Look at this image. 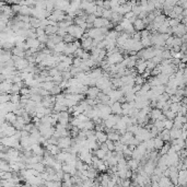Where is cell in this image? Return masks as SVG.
<instances>
[{"label": "cell", "mask_w": 187, "mask_h": 187, "mask_svg": "<svg viewBox=\"0 0 187 187\" xmlns=\"http://www.w3.org/2000/svg\"><path fill=\"white\" fill-rule=\"evenodd\" d=\"M154 170H156V166H154V163L152 160H149L145 164V167H143V171L148 174V175H151L152 173H154Z\"/></svg>", "instance_id": "cell-6"}, {"label": "cell", "mask_w": 187, "mask_h": 187, "mask_svg": "<svg viewBox=\"0 0 187 187\" xmlns=\"http://www.w3.org/2000/svg\"><path fill=\"white\" fill-rule=\"evenodd\" d=\"M84 53H85V51H84L82 47H81V48H79V49H77V51L74 52L73 56H74V57H78V58H82V56H83V54H84Z\"/></svg>", "instance_id": "cell-42"}, {"label": "cell", "mask_w": 187, "mask_h": 187, "mask_svg": "<svg viewBox=\"0 0 187 187\" xmlns=\"http://www.w3.org/2000/svg\"><path fill=\"white\" fill-rule=\"evenodd\" d=\"M83 62V59L82 58H78V57H74L73 58V67H80L82 65Z\"/></svg>", "instance_id": "cell-41"}, {"label": "cell", "mask_w": 187, "mask_h": 187, "mask_svg": "<svg viewBox=\"0 0 187 187\" xmlns=\"http://www.w3.org/2000/svg\"><path fill=\"white\" fill-rule=\"evenodd\" d=\"M106 145L109 147V150L112 151V152H114L115 151V142L112 140H107L106 141Z\"/></svg>", "instance_id": "cell-46"}, {"label": "cell", "mask_w": 187, "mask_h": 187, "mask_svg": "<svg viewBox=\"0 0 187 187\" xmlns=\"http://www.w3.org/2000/svg\"><path fill=\"white\" fill-rule=\"evenodd\" d=\"M107 138H109V140H112L114 141V142H117V141L120 140V138H121V136L116 131V130H113V131H111V132H107Z\"/></svg>", "instance_id": "cell-12"}, {"label": "cell", "mask_w": 187, "mask_h": 187, "mask_svg": "<svg viewBox=\"0 0 187 187\" xmlns=\"http://www.w3.org/2000/svg\"><path fill=\"white\" fill-rule=\"evenodd\" d=\"M11 88H12V83H9L7 82V81L1 82V84H0V91H1V93L11 94Z\"/></svg>", "instance_id": "cell-9"}, {"label": "cell", "mask_w": 187, "mask_h": 187, "mask_svg": "<svg viewBox=\"0 0 187 187\" xmlns=\"http://www.w3.org/2000/svg\"><path fill=\"white\" fill-rule=\"evenodd\" d=\"M12 55L13 56H18V57H22V58H25V51L23 48H20V47H14L12 51Z\"/></svg>", "instance_id": "cell-14"}, {"label": "cell", "mask_w": 187, "mask_h": 187, "mask_svg": "<svg viewBox=\"0 0 187 187\" xmlns=\"http://www.w3.org/2000/svg\"><path fill=\"white\" fill-rule=\"evenodd\" d=\"M26 44H27V46L30 47V48H37L38 49V47L41 46V43H40V41L37 38H27L26 40Z\"/></svg>", "instance_id": "cell-11"}, {"label": "cell", "mask_w": 187, "mask_h": 187, "mask_svg": "<svg viewBox=\"0 0 187 187\" xmlns=\"http://www.w3.org/2000/svg\"><path fill=\"white\" fill-rule=\"evenodd\" d=\"M47 187H62L61 182H55V181H48L45 184Z\"/></svg>", "instance_id": "cell-32"}, {"label": "cell", "mask_w": 187, "mask_h": 187, "mask_svg": "<svg viewBox=\"0 0 187 187\" xmlns=\"http://www.w3.org/2000/svg\"><path fill=\"white\" fill-rule=\"evenodd\" d=\"M100 149H102V150L103 151H105V152H106V153H107V152H109V147H107V145H106V142H104V143H101V145H100Z\"/></svg>", "instance_id": "cell-50"}, {"label": "cell", "mask_w": 187, "mask_h": 187, "mask_svg": "<svg viewBox=\"0 0 187 187\" xmlns=\"http://www.w3.org/2000/svg\"><path fill=\"white\" fill-rule=\"evenodd\" d=\"M78 105V102L74 100H67L66 99V106L67 107H74Z\"/></svg>", "instance_id": "cell-40"}, {"label": "cell", "mask_w": 187, "mask_h": 187, "mask_svg": "<svg viewBox=\"0 0 187 187\" xmlns=\"http://www.w3.org/2000/svg\"><path fill=\"white\" fill-rule=\"evenodd\" d=\"M100 187H104V186H102V185H101V186H100Z\"/></svg>", "instance_id": "cell-52"}, {"label": "cell", "mask_w": 187, "mask_h": 187, "mask_svg": "<svg viewBox=\"0 0 187 187\" xmlns=\"http://www.w3.org/2000/svg\"><path fill=\"white\" fill-rule=\"evenodd\" d=\"M32 151L34 153V156H44V153H45V149L42 148L41 145H32Z\"/></svg>", "instance_id": "cell-10"}, {"label": "cell", "mask_w": 187, "mask_h": 187, "mask_svg": "<svg viewBox=\"0 0 187 187\" xmlns=\"http://www.w3.org/2000/svg\"><path fill=\"white\" fill-rule=\"evenodd\" d=\"M181 106H182V104L181 103H172L171 105H170V111H172V112H174L175 114H177L178 111H179V109H181Z\"/></svg>", "instance_id": "cell-29"}, {"label": "cell", "mask_w": 187, "mask_h": 187, "mask_svg": "<svg viewBox=\"0 0 187 187\" xmlns=\"http://www.w3.org/2000/svg\"><path fill=\"white\" fill-rule=\"evenodd\" d=\"M37 40L40 41V43H41V44H46L47 42L49 41V38H48V35H43V36L37 37Z\"/></svg>", "instance_id": "cell-47"}, {"label": "cell", "mask_w": 187, "mask_h": 187, "mask_svg": "<svg viewBox=\"0 0 187 187\" xmlns=\"http://www.w3.org/2000/svg\"><path fill=\"white\" fill-rule=\"evenodd\" d=\"M84 130H95V123L93 120H89L88 123H85Z\"/></svg>", "instance_id": "cell-36"}, {"label": "cell", "mask_w": 187, "mask_h": 187, "mask_svg": "<svg viewBox=\"0 0 187 187\" xmlns=\"http://www.w3.org/2000/svg\"><path fill=\"white\" fill-rule=\"evenodd\" d=\"M182 129H176V128H173L172 130H170V135H171V140H175V139H179L182 137Z\"/></svg>", "instance_id": "cell-15"}, {"label": "cell", "mask_w": 187, "mask_h": 187, "mask_svg": "<svg viewBox=\"0 0 187 187\" xmlns=\"http://www.w3.org/2000/svg\"><path fill=\"white\" fill-rule=\"evenodd\" d=\"M81 47L87 52V51H92V44H93V38L91 37H82L81 38Z\"/></svg>", "instance_id": "cell-4"}, {"label": "cell", "mask_w": 187, "mask_h": 187, "mask_svg": "<svg viewBox=\"0 0 187 187\" xmlns=\"http://www.w3.org/2000/svg\"><path fill=\"white\" fill-rule=\"evenodd\" d=\"M171 185V179L166 176H162L161 179L159 181V186L160 187H170Z\"/></svg>", "instance_id": "cell-18"}, {"label": "cell", "mask_w": 187, "mask_h": 187, "mask_svg": "<svg viewBox=\"0 0 187 187\" xmlns=\"http://www.w3.org/2000/svg\"><path fill=\"white\" fill-rule=\"evenodd\" d=\"M36 35H37V37L43 36V35H46L45 30H44V29H42V27H38V29H36Z\"/></svg>", "instance_id": "cell-49"}, {"label": "cell", "mask_w": 187, "mask_h": 187, "mask_svg": "<svg viewBox=\"0 0 187 187\" xmlns=\"http://www.w3.org/2000/svg\"><path fill=\"white\" fill-rule=\"evenodd\" d=\"M30 24H31V26L33 27V29H38V27H41V20H40V19H36V18L31 16Z\"/></svg>", "instance_id": "cell-25"}, {"label": "cell", "mask_w": 187, "mask_h": 187, "mask_svg": "<svg viewBox=\"0 0 187 187\" xmlns=\"http://www.w3.org/2000/svg\"><path fill=\"white\" fill-rule=\"evenodd\" d=\"M145 145V148H147V151L150 153V152H152V150L154 149V138L153 139H150V140H147L143 142Z\"/></svg>", "instance_id": "cell-22"}, {"label": "cell", "mask_w": 187, "mask_h": 187, "mask_svg": "<svg viewBox=\"0 0 187 187\" xmlns=\"http://www.w3.org/2000/svg\"><path fill=\"white\" fill-rule=\"evenodd\" d=\"M74 41H77V40H76L72 35H69V34H67V35H65V36H63V43H66V44H71V43H73Z\"/></svg>", "instance_id": "cell-35"}, {"label": "cell", "mask_w": 187, "mask_h": 187, "mask_svg": "<svg viewBox=\"0 0 187 187\" xmlns=\"http://www.w3.org/2000/svg\"><path fill=\"white\" fill-rule=\"evenodd\" d=\"M158 79H159V81H160V83H161L162 85H165V84H167L169 81H170V77L166 76V74H163V73L159 74V76H158Z\"/></svg>", "instance_id": "cell-26"}, {"label": "cell", "mask_w": 187, "mask_h": 187, "mask_svg": "<svg viewBox=\"0 0 187 187\" xmlns=\"http://www.w3.org/2000/svg\"><path fill=\"white\" fill-rule=\"evenodd\" d=\"M135 83L137 84V85H141V87H142V85L145 83V79H143L141 76H139V74H138V76L135 78Z\"/></svg>", "instance_id": "cell-39"}, {"label": "cell", "mask_w": 187, "mask_h": 187, "mask_svg": "<svg viewBox=\"0 0 187 187\" xmlns=\"http://www.w3.org/2000/svg\"><path fill=\"white\" fill-rule=\"evenodd\" d=\"M164 145V141L162 140L160 137H156L154 138V149H158V150H161Z\"/></svg>", "instance_id": "cell-24"}, {"label": "cell", "mask_w": 187, "mask_h": 187, "mask_svg": "<svg viewBox=\"0 0 187 187\" xmlns=\"http://www.w3.org/2000/svg\"><path fill=\"white\" fill-rule=\"evenodd\" d=\"M173 11L176 13L177 16H182L183 13H184V9H183L182 7H179V5H177L173 8Z\"/></svg>", "instance_id": "cell-44"}, {"label": "cell", "mask_w": 187, "mask_h": 187, "mask_svg": "<svg viewBox=\"0 0 187 187\" xmlns=\"http://www.w3.org/2000/svg\"><path fill=\"white\" fill-rule=\"evenodd\" d=\"M111 107H112V112L114 115H119V116L123 115V107L119 102H115Z\"/></svg>", "instance_id": "cell-7"}, {"label": "cell", "mask_w": 187, "mask_h": 187, "mask_svg": "<svg viewBox=\"0 0 187 187\" xmlns=\"http://www.w3.org/2000/svg\"><path fill=\"white\" fill-rule=\"evenodd\" d=\"M35 9H37V10H46V1H37Z\"/></svg>", "instance_id": "cell-34"}, {"label": "cell", "mask_w": 187, "mask_h": 187, "mask_svg": "<svg viewBox=\"0 0 187 187\" xmlns=\"http://www.w3.org/2000/svg\"><path fill=\"white\" fill-rule=\"evenodd\" d=\"M96 7H104V1H95Z\"/></svg>", "instance_id": "cell-51"}, {"label": "cell", "mask_w": 187, "mask_h": 187, "mask_svg": "<svg viewBox=\"0 0 187 187\" xmlns=\"http://www.w3.org/2000/svg\"><path fill=\"white\" fill-rule=\"evenodd\" d=\"M162 114H163V112H162L161 109H153L152 111H151V119L153 120V121H156V120H158L160 117L162 116Z\"/></svg>", "instance_id": "cell-16"}, {"label": "cell", "mask_w": 187, "mask_h": 187, "mask_svg": "<svg viewBox=\"0 0 187 187\" xmlns=\"http://www.w3.org/2000/svg\"><path fill=\"white\" fill-rule=\"evenodd\" d=\"M48 69V72H49V76H52V77H55L56 74H58V73H60V71L58 70L56 67L54 68H47Z\"/></svg>", "instance_id": "cell-43"}, {"label": "cell", "mask_w": 187, "mask_h": 187, "mask_svg": "<svg viewBox=\"0 0 187 187\" xmlns=\"http://www.w3.org/2000/svg\"><path fill=\"white\" fill-rule=\"evenodd\" d=\"M0 102H1V104H5V103H8V102H11V94L1 93V95H0Z\"/></svg>", "instance_id": "cell-27"}, {"label": "cell", "mask_w": 187, "mask_h": 187, "mask_svg": "<svg viewBox=\"0 0 187 187\" xmlns=\"http://www.w3.org/2000/svg\"><path fill=\"white\" fill-rule=\"evenodd\" d=\"M106 152L105 151H103L102 149H98V150H95V152H94V156H96V158H99L100 160H105L106 159Z\"/></svg>", "instance_id": "cell-23"}, {"label": "cell", "mask_w": 187, "mask_h": 187, "mask_svg": "<svg viewBox=\"0 0 187 187\" xmlns=\"http://www.w3.org/2000/svg\"><path fill=\"white\" fill-rule=\"evenodd\" d=\"M66 46H67V44L66 43H59L57 44L56 46H55V49H54V53H57V54H63L65 52V49H66Z\"/></svg>", "instance_id": "cell-19"}, {"label": "cell", "mask_w": 187, "mask_h": 187, "mask_svg": "<svg viewBox=\"0 0 187 187\" xmlns=\"http://www.w3.org/2000/svg\"><path fill=\"white\" fill-rule=\"evenodd\" d=\"M106 59H107V62H109V65H118V63L123 62L124 56L121 55V53H114L111 56H109Z\"/></svg>", "instance_id": "cell-1"}, {"label": "cell", "mask_w": 187, "mask_h": 187, "mask_svg": "<svg viewBox=\"0 0 187 187\" xmlns=\"http://www.w3.org/2000/svg\"><path fill=\"white\" fill-rule=\"evenodd\" d=\"M11 102L13 104H18L21 102V95L20 94H11Z\"/></svg>", "instance_id": "cell-37"}, {"label": "cell", "mask_w": 187, "mask_h": 187, "mask_svg": "<svg viewBox=\"0 0 187 187\" xmlns=\"http://www.w3.org/2000/svg\"><path fill=\"white\" fill-rule=\"evenodd\" d=\"M134 27H135L136 32H142L143 30H145V24L143 23V21L141 19H137V20L134 22Z\"/></svg>", "instance_id": "cell-8"}, {"label": "cell", "mask_w": 187, "mask_h": 187, "mask_svg": "<svg viewBox=\"0 0 187 187\" xmlns=\"http://www.w3.org/2000/svg\"><path fill=\"white\" fill-rule=\"evenodd\" d=\"M0 169L3 172H12V167H11L10 163L8 161H5V160H1V162H0Z\"/></svg>", "instance_id": "cell-17"}, {"label": "cell", "mask_w": 187, "mask_h": 187, "mask_svg": "<svg viewBox=\"0 0 187 187\" xmlns=\"http://www.w3.org/2000/svg\"><path fill=\"white\" fill-rule=\"evenodd\" d=\"M125 98H126V101L128 103H131V102H135L136 101V94L134 92H129V93L125 94Z\"/></svg>", "instance_id": "cell-31"}, {"label": "cell", "mask_w": 187, "mask_h": 187, "mask_svg": "<svg viewBox=\"0 0 187 187\" xmlns=\"http://www.w3.org/2000/svg\"><path fill=\"white\" fill-rule=\"evenodd\" d=\"M172 29H173V33L176 35V37L182 38L184 35H186V25L184 23H181L176 27H172Z\"/></svg>", "instance_id": "cell-3"}, {"label": "cell", "mask_w": 187, "mask_h": 187, "mask_svg": "<svg viewBox=\"0 0 187 187\" xmlns=\"http://www.w3.org/2000/svg\"><path fill=\"white\" fill-rule=\"evenodd\" d=\"M12 176H13V173H12V172L1 171V173H0V177H1V179H11Z\"/></svg>", "instance_id": "cell-28"}, {"label": "cell", "mask_w": 187, "mask_h": 187, "mask_svg": "<svg viewBox=\"0 0 187 187\" xmlns=\"http://www.w3.org/2000/svg\"><path fill=\"white\" fill-rule=\"evenodd\" d=\"M163 114L166 116V119H170V120H175V118H176L177 114H175L174 112H172V111H167V112H165V113H163Z\"/></svg>", "instance_id": "cell-30"}, {"label": "cell", "mask_w": 187, "mask_h": 187, "mask_svg": "<svg viewBox=\"0 0 187 187\" xmlns=\"http://www.w3.org/2000/svg\"><path fill=\"white\" fill-rule=\"evenodd\" d=\"M112 16H113V11H112V10H105V9H104L103 16H102V18L109 19V20L111 21V19H112Z\"/></svg>", "instance_id": "cell-45"}, {"label": "cell", "mask_w": 187, "mask_h": 187, "mask_svg": "<svg viewBox=\"0 0 187 187\" xmlns=\"http://www.w3.org/2000/svg\"><path fill=\"white\" fill-rule=\"evenodd\" d=\"M101 92V90H100L98 87H90L88 89V92H87V99H93L95 100L98 98V95L99 93Z\"/></svg>", "instance_id": "cell-5"}, {"label": "cell", "mask_w": 187, "mask_h": 187, "mask_svg": "<svg viewBox=\"0 0 187 187\" xmlns=\"http://www.w3.org/2000/svg\"><path fill=\"white\" fill-rule=\"evenodd\" d=\"M95 20H96V16H95V14H89L88 19H87V23H92V24H93Z\"/></svg>", "instance_id": "cell-48"}, {"label": "cell", "mask_w": 187, "mask_h": 187, "mask_svg": "<svg viewBox=\"0 0 187 187\" xmlns=\"http://www.w3.org/2000/svg\"><path fill=\"white\" fill-rule=\"evenodd\" d=\"M158 137H160L162 140L165 141V140H171V135H170V130L167 129H164L162 130L161 132L159 134V136Z\"/></svg>", "instance_id": "cell-20"}, {"label": "cell", "mask_w": 187, "mask_h": 187, "mask_svg": "<svg viewBox=\"0 0 187 187\" xmlns=\"http://www.w3.org/2000/svg\"><path fill=\"white\" fill-rule=\"evenodd\" d=\"M72 138L71 137H62V138H59L58 140V147L63 150V149H67V148H70L72 145Z\"/></svg>", "instance_id": "cell-2"}, {"label": "cell", "mask_w": 187, "mask_h": 187, "mask_svg": "<svg viewBox=\"0 0 187 187\" xmlns=\"http://www.w3.org/2000/svg\"><path fill=\"white\" fill-rule=\"evenodd\" d=\"M54 112L55 113H61V112H68V107L65 105H61L59 103H56L54 105Z\"/></svg>", "instance_id": "cell-21"}, {"label": "cell", "mask_w": 187, "mask_h": 187, "mask_svg": "<svg viewBox=\"0 0 187 187\" xmlns=\"http://www.w3.org/2000/svg\"><path fill=\"white\" fill-rule=\"evenodd\" d=\"M61 91H62V89L59 87V85H55L54 87V89H53L52 91H51V94L52 95H59V94H61Z\"/></svg>", "instance_id": "cell-38"}, {"label": "cell", "mask_w": 187, "mask_h": 187, "mask_svg": "<svg viewBox=\"0 0 187 187\" xmlns=\"http://www.w3.org/2000/svg\"><path fill=\"white\" fill-rule=\"evenodd\" d=\"M164 128L167 130H172L174 128V120H170V119H166L164 121Z\"/></svg>", "instance_id": "cell-33"}, {"label": "cell", "mask_w": 187, "mask_h": 187, "mask_svg": "<svg viewBox=\"0 0 187 187\" xmlns=\"http://www.w3.org/2000/svg\"><path fill=\"white\" fill-rule=\"evenodd\" d=\"M96 139H98L99 143H104V142H106L109 140L107 134L104 132V131H96Z\"/></svg>", "instance_id": "cell-13"}]
</instances>
